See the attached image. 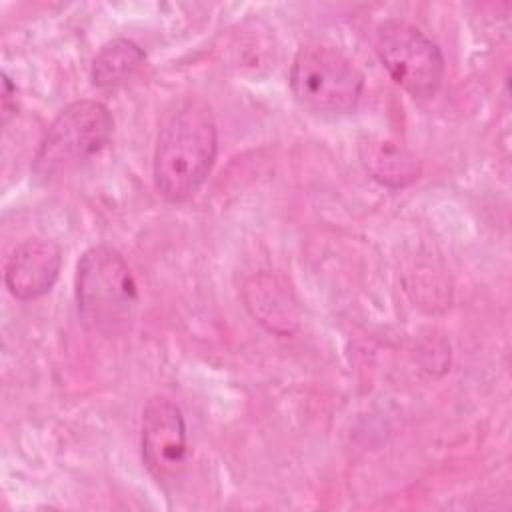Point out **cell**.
<instances>
[{
    "mask_svg": "<svg viewBox=\"0 0 512 512\" xmlns=\"http://www.w3.org/2000/svg\"><path fill=\"white\" fill-rule=\"evenodd\" d=\"M376 54L392 80L414 98H430L444 80V56L418 26L390 18L376 28Z\"/></svg>",
    "mask_w": 512,
    "mask_h": 512,
    "instance_id": "cell-5",
    "label": "cell"
},
{
    "mask_svg": "<svg viewBox=\"0 0 512 512\" xmlns=\"http://www.w3.org/2000/svg\"><path fill=\"white\" fill-rule=\"evenodd\" d=\"M360 156L366 172L384 186L402 188L420 176L418 158L394 142L368 138L360 144Z\"/></svg>",
    "mask_w": 512,
    "mask_h": 512,
    "instance_id": "cell-8",
    "label": "cell"
},
{
    "mask_svg": "<svg viewBox=\"0 0 512 512\" xmlns=\"http://www.w3.org/2000/svg\"><path fill=\"white\" fill-rule=\"evenodd\" d=\"M144 62L146 54L136 42L114 38L106 42L92 60L90 80L100 90H116L126 86L140 72Z\"/></svg>",
    "mask_w": 512,
    "mask_h": 512,
    "instance_id": "cell-9",
    "label": "cell"
},
{
    "mask_svg": "<svg viewBox=\"0 0 512 512\" xmlns=\"http://www.w3.org/2000/svg\"><path fill=\"white\" fill-rule=\"evenodd\" d=\"M112 114L98 100L68 104L44 132L32 160V174L50 182L68 174L102 152L112 134Z\"/></svg>",
    "mask_w": 512,
    "mask_h": 512,
    "instance_id": "cell-3",
    "label": "cell"
},
{
    "mask_svg": "<svg viewBox=\"0 0 512 512\" xmlns=\"http://www.w3.org/2000/svg\"><path fill=\"white\" fill-rule=\"evenodd\" d=\"M288 84L294 100L314 114H348L364 92L362 72L334 46H302L290 66Z\"/></svg>",
    "mask_w": 512,
    "mask_h": 512,
    "instance_id": "cell-4",
    "label": "cell"
},
{
    "mask_svg": "<svg viewBox=\"0 0 512 512\" xmlns=\"http://www.w3.org/2000/svg\"><path fill=\"white\" fill-rule=\"evenodd\" d=\"M142 462L158 484H174L186 466L188 438L186 420L180 406L166 398L154 396L142 410L140 424Z\"/></svg>",
    "mask_w": 512,
    "mask_h": 512,
    "instance_id": "cell-6",
    "label": "cell"
},
{
    "mask_svg": "<svg viewBox=\"0 0 512 512\" xmlns=\"http://www.w3.org/2000/svg\"><path fill=\"white\" fill-rule=\"evenodd\" d=\"M218 152L212 108L200 96L176 100L164 114L154 146V182L172 204L190 200L210 174Z\"/></svg>",
    "mask_w": 512,
    "mask_h": 512,
    "instance_id": "cell-1",
    "label": "cell"
},
{
    "mask_svg": "<svg viewBox=\"0 0 512 512\" xmlns=\"http://www.w3.org/2000/svg\"><path fill=\"white\" fill-rule=\"evenodd\" d=\"M60 268V246L46 238H30L12 250L4 268V282L14 298L28 302L52 290Z\"/></svg>",
    "mask_w": 512,
    "mask_h": 512,
    "instance_id": "cell-7",
    "label": "cell"
},
{
    "mask_svg": "<svg viewBox=\"0 0 512 512\" xmlns=\"http://www.w3.org/2000/svg\"><path fill=\"white\" fill-rule=\"evenodd\" d=\"M76 302L82 322L100 334L128 328L138 304L134 276L112 246L88 248L76 268Z\"/></svg>",
    "mask_w": 512,
    "mask_h": 512,
    "instance_id": "cell-2",
    "label": "cell"
},
{
    "mask_svg": "<svg viewBox=\"0 0 512 512\" xmlns=\"http://www.w3.org/2000/svg\"><path fill=\"white\" fill-rule=\"evenodd\" d=\"M2 120L6 122L10 118V114L16 112V86L10 82V78L6 74H2Z\"/></svg>",
    "mask_w": 512,
    "mask_h": 512,
    "instance_id": "cell-10",
    "label": "cell"
}]
</instances>
